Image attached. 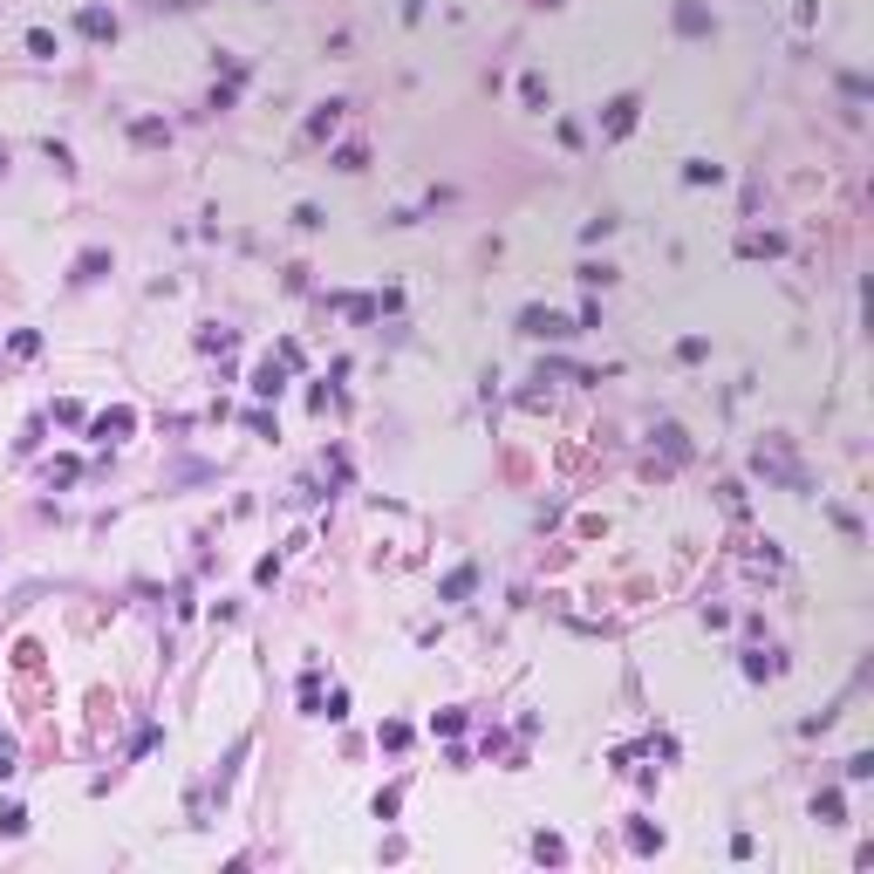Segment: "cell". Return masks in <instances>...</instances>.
Listing matches in <instances>:
<instances>
[{"label": "cell", "mask_w": 874, "mask_h": 874, "mask_svg": "<svg viewBox=\"0 0 874 874\" xmlns=\"http://www.w3.org/2000/svg\"><path fill=\"white\" fill-rule=\"evenodd\" d=\"M151 7H192V0H151Z\"/></svg>", "instance_id": "cell-1"}]
</instances>
